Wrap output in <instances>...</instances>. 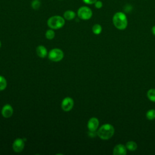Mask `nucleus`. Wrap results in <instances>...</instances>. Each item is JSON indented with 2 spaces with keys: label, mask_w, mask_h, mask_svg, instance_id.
I'll use <instances>...</instances> for the list:
<instances>
[{
  "label": "nucleus",
  "mask_w": 155,
  "mask_h": 155,
  "mask_svg": "<svg viewBox=\"0 0 155 155\" xmlns=\"http://www.w3.org/2000/svg\"><path fill=\"white\" fill-rule=\"evenodd\" d=\"M113 23L114 27L118 30H125L128 25V20L126 15L121 12L115 13L113 16Z\"/></svg>",
  "instance_id": "obj_1"
},
{
  "label": "nucleus",
  "mask_w": 155,
  "mask_h": 155,
  "mask_svg": "<svg viewBox=\"0 0 155 155\" xmlns=\"http://www.w3.org/2000/svg\"><path fill=\"white\" fill-rule=\"evenodd\" d=\"M114 133V128L111 124H105L97 131V136L103 140L110 139Z\"/></svg>",
  "instance_id": "obj_2"
},
{
  "label": "nucleus",
  "mask_w": 155,
  "mask_h": 155,
  "mask_svg": "<svg viewBox=\"0 0 155 155\" xmlns=\"http://www.w3.org/2000/svg\"><path fill=\"white\" fill-rule=\"evenodd\" d=\"M65 19L59 15L52 16L47 20V25L50 28L53 30H58L65 25Z\"/></svg>",
  "instance_id": "obj_3"
},
{
  "label": "nucleus",
  "mask_w": 155,
  "mask_h": 155,
  "mask_svg": "<svg viewBox=\"0 0 155 155\" xmlns=\"http://www.w3.org/2000/svg\"><path fill=\"white\" fill-rule=\"evenodd\" d=\"M77 15L79 18L82 20H88L93 15L92 10L87 6H82L79 8L77 12Z\"/></svg>",
  "instance_id": "obj_4"
},
{
  "label": "nucleus",
  "mask_w": 155,
  "mask_h": 155,
  "mask_svg": "<svg viewBox=\"0 0 155 155\" xmlns=\"http://www.w3.org/2000/svg\"><path fill=\"white\" fill-rule=\"evenodd\" d=\"M48 59L53 62H59L64 58L63 51L58 48H53L48 53Z\"/></svg>",
  "instance_id": "obj_5"
},
{
  "label": "nucleus",
  "mask_w": 155,
  "mask_h": 155,
  "mask_svg": "<svg viewBox=\"0 0 155 155\" xmlns=\"http://www.w3.org/2000/svg\"><path fill=\"white\" fill-rule=\"evenodd\" d=\"M74 105V101L70 97H65L61 102V108L64 111H70Z\"/></svg>",
  "instance_id": "obj_6"
},
{
  "label": "nucleus",
  "mask_w": 155,
  "mask_h": 155,
  "mask_svg": "<svg viewBox=\"0 0 155 155\" xmlns=\"http://www.w3.org/2000/svg\"><path fill=\"white\" fill-rule=\"evenodd\" d=\"M24 141L21 138H17L16 139L12 144V148L15 152L16 153H20L21 152L24 148Z\"/></svg>",
  "instance_id": "obj_7"
},
{
  "label": "nucleus",
  "mask_w": 155,
  "mask_h": 155,
  "mask_svg": "<svg viewBox=\"0 0 155 155\" xmlns=\"http://www.w3.org/2000/svg\"><path fill=\"white\" fill-rule=\"evenodd\" d=\"M13 113V108L10 104L4 105L1 110V114L5 118L10 117Z\"/></svg>",
  "instance_id": "obj_8"
},
{
  "label": "nucleus",
  "mask_w": 155,
  "mask_h": 155,
  "mask_svg": "<svg viewBox=\"0 0 155 155\" xmlns=\"http://www.w3.org/2000/svg\"><path fill=\"white\" fill-rule=\"evenodd\" d=\"M99 125V122L97 118L91 117L87 123V128L90 131H96Z\"/></svg>",
  "instance_id": "obj_9"
},
{
  "label": "nucleus",
  "mask_w": 155,
  "mask_h": 155,
  "mask_svg": "<svg viewBox=\"0 0 155 155\" xmlns=\"http://www.w3.org/2000/svg\"><path fill=\"white\" fill-rule=\"evenodd\" d=\"M113 153L114 155H125L127 154L126 146L123 144H117L114 148Z\"/></svg>",
  "instance_id": "obj_10"
},
{
  "label": "nucleus",
  "mask_w": 155,
  "mask_h": 155,
  "mask_svg": "<svg viewBox=\"0 0 155 155\" xmlns=\"http://www.w3.org/2000/svg\"><path fill=\"white\" fill-rule=\"evenodd\" d=\"M36 54L41 58H44L48 54L47 50L44 45H39L36 48Z\"/></svg>",
  "instance_id": "obj_11"
},
{
  "label": "nucleus",
  "mask_w": 155,
  "mask_h": 155,
  "mask_svg": "<svg viewBox=\"0 0 155 155\" xmlns=\"http://www.w3.org/2000/svg\"><path fill=\"white\" fill-rule=\"evenodd\" d=\"M63 17L65 19L67 20V21H70V20H73V19H74V18L76 17V13L74 11L71 10H68L67 11H65L63 15Z\"/></svg>",
  "instance_id": "obj_12"
},
{
  "label": "nucleus",
  "mask_w": 155,
  "mask_h": 155,
  "mask_svg": "<svg viewBox=\"0 0 155 155\" xmlns=\"http://www.w3.org/2000/svg\"><path fill=\"white\" fill-rule=\"evenodd\" d=\"M126 148L127 150H128L129 151H135L137 148V143L133 141V140H130V141H128L127 143H126Z\"/></svg>",
  "instance_id": "obj_13"
},
{
  "label": "nucleus",
  "mask_w": 155,
  "mask_h": 155,
  "mask_svg": "<svg viewBox=\"0 0 155 155\" xmlns=\"http://www.w3.org/2000/svg\"><path fill=\"white\" fill-rule=\"evenodd\" d=\"M102 30V26L99 24H96L93 25L92 27V31L94 34L96 35H99L101 33Z\"/></svg>",
  "instance_id": "obj_14"
},
{
  "label": "nucleus",
  "mask_w": 155,
  "mask_h": 155,
  "mask_svg": "<svg viewBox=\"0 0 155 155\" xmlns=\"http://www.w3.org/2000/svg\"><path fill=\"white\" fill-rule=\"evenodd\" d=\"M147 97L151 101L155 102V89L151 88L147 91Z\"/></svg>",
  "instance_id": "obj_15"
},
{
  "label": "nucleus",
  "mask_w": 155,
  "mask_h": 155,
  "mask_svg": "<svg viewBox=\"0 0 155 155\" xmlns=\"http://www.w3.org/2000/svg\"><path fill=\"white\" fill-rule=\"evenodd\" d=\"M146 117L150 120H152L155 119V110L150 109L146 113Z\"/></svg>",
  "instance_id": "obj_16"
},
{
  "label": "nucleus",
  "mask_w": 155,
  "mask_h": 155,
  "mask_svg": "<svg viewBox=\"0 0 155 155\" xmlns=\"http://www.w3.org/2000/svg\"><path fill=\"white\" fill-rule=\"evenodd\" d=\"M55 36V33L53 30V29H48L45 32V37L48 40L53 39Z\"/></svg>",
  "instance_id": "obj_17"
},
{
  "label": "nucleus",
  "mask_w": 155,
  "mask_h": 155,
  "mask_svg": "<svg viewBox=\"0 0 155 155\" xmlns=\"http://www.w3.org/2000/svg\"><path fill=\"white\" fill-rule=\"evenodd\" d=\"M7 82L4 76L0 75V91L5 90L7 87Z\"/></svg>",
  "instance_id": "obj_18"
},
{
  "label": "nucleus",
  "mask_w": 155,
  "mask_h": 155,
  "mask_svg": "<svg viewBox=\"0 0 155 155\" xmlns=\"http://www.w3.org/2000/svg\"><path fill=\"white\" fill-rule=\"evenodd\" d=\"M41 5V3L39 0H33L31 4V6L32 8L34 10L39 9Z\"/></svg>",
  "instance_id": "obj_19"
},
{
  "label": "nucleus",
  "mask_w": 155,
  "mask_h": 155,
  "mask_svg": "<svg viewBox=\"0 0 155 155\" xmlns=\"http://www.w3.org/2000/svg\"><path fill=\"white\" fill-rule=\"evenodd\" d=\"M94 7L97 8V9H99V8H101L103 6V3L101 1H99V0H97L96 1V2L94 4Z\"/></svg>",
  "instance_id": "obj_20"
},
{
  "label": "nucleus",
  "mask_w": 155,
  "mask_h": 155,
  "mask_svg": "<svg viewBox=\"0 0 155 155\" xmlns=\"http://www.w3.org/2000/svg\"><path fill=\"white\" fill-rule=\"evenodd\" d=\"M97 0H82V1L86 4H88V5H91V4H94L96 1Z\"/></svg>",
  "instance_id": "obj_21"
},
{
  "label": "nucleus",
  "mask_w": 155,
  "mask_h": 155,
  "mask_svg": "<svg viewBox=\"0 0 155 155\" xmlns=\"http://www.w3.org/2000/svg\"><path fill=\"white\" fill-rule=\"evenodd\" d=\"M88 134L90 137H94L96 136V135H97V132L96 133V131H90L88 133Z\"/></svg>",
  "instance_id": "obj_22"
},
{
  "label": "nucleus",
  "mask_w": 155,
  "mask_h": 155,
  "mask_svg": "<svg viewBox=\"0 0 155 155\" xmlns=\"http://www.w3.org/2000/svg\"><path fill=\"white\" fill-rule=\"evenodd\" d=\"M151 31H152L153 34L155 36V25H154V26L152 27V28H151Z\"/></svg>",
  "instance_id": "obj_23"
},
{
  "label": "nucleus",
  "mask_w": 155,
  "mask_h": 155,
  "mask_svg": "<svg viewBox=\"0 0 155 155\" xmlns=\"http://www.w3.org/2000/svg\"><path fill=\"white\" fill-rule=\"evenodd\" d=\"M1 41H0V47H1Z\"/></svg>",
  "instance_id": "obj_24"
}]
</instances>
